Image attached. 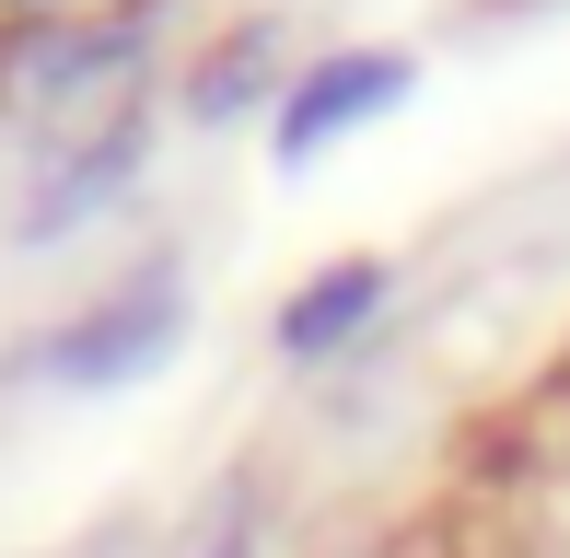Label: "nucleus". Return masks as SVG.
<instances>
[{"label": "nucleus", "mask_w": 570, "mask_h": 558, "mask_svg": "<svg viewBox=\"0 0 570 558\" xmlns=\"http://www.w3.org/2000/svg\"><path fill=\"white\" fill-rule=\"evenodd\" d=\"M175 338H187V291L151 268V279H128V291L94 302V315L47 349V372H59V385H140V372H164Z\"/></svg>", "instance_id": "1"}, {"label": "nucleus", "mask_w": 570, "mask_h": 558, "mask_svg": "<svg viewBox=\"0 0 570 558\" xmlns=\"http://www.w3.org/2000/svg\"><path fill=\"white\" fill-rule=\"evenodd\" d=\"M420 82V70L396 59V47H338V59H315L292 82V106H279V163H315L338 129H361V117H384L396 93Z\"/></svg>", "instance_id": "2"}, {"label": "nucleus", "mask_w": 570, "mask_h": 558, "mask_svg": "<svg viewBox=\"0 0 570 558\" xmlns=\"http://www.w3.org/2000/svg\"><path fill=\"white\" fill-rule=\"evenodd\" d=\"M384 291H396V268H384V257H338L315 291L292 302V315H279V349H292V361H326L350 326H373V315H384Z\"/></svg>", "instance_id": "3"}, {"label": "nucleus", "mask_w": 570, "mask_h": 558, "mask_svg": "<svg viewBox=\"0 0 570 558\" xmlns=\"http://www.w3.org/2000/svg\"><path fill=\"white\" fill-rule=\"evenodd\" d=\"M210 558H256V536H245V524H233V536H222V547H210Z\"/></svg>", "instance_id": "4"}, {"label": "nucleus", "mask_w": 570, "mask_h": 558, "mask_svg": "<svg viewBox=\"0 0 570 558\" xmlns=\"http://www.w3.org/2000/svg\"><path fill=\"white\" fill-rule=\"evenodd\" d=\"M12 12H47V0H12Z\"/></svg>", "instance_id": "5"}]
</instances>
